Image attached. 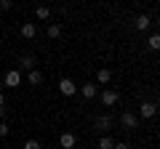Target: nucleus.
<instances>
[{"mask_svg":"<svg viewBox=\"0 0 160 149\" xmlns=\"http://www.w3.org/2000/svg\"><path fill=\"white\" fill-rule=\"evenodd\" d=\"M59 35H62V27L59 24H51L48 27V37H59Z\"/></svg>","mask_w":160,"mask_h":149,"instance_id":"17","label":"nucleus"},{"mask_svg":"<svg viewBox=\"0 0 160 149\" xmlns=\"http://www.w3.org/2000/svg\"><path fill=\"white\" fill-rule=\"evenodd\" d=\"M22 67H24V69H29V72L35 69V56H32V53H27V56H22Z\"/></svg>","mask_w":160,"mask_h":149,"instance_id":"13","label":"nucleus"},{"mask_svg":"<svg viewBox=\"0 0 160 149\" xmlns=\"http://www.w3.org/2000/svg\"><path fill=\"white\" fill-rule=\"evenodd\" d=\"M59 149H62V147H59Z\"/></svg>","mask_w":160,"mask_h":149,"instance_id":"23","label":"nucleus"},{"mask_svg":"<svg viewBox=\"0 0 160 149\" xmlns=\"http://www.w3.org/2000/svg\"><path fill=\"white\" fill-rule=\"evenodd\" d=\"M147 46L152 48V51H160V35H149V40H147Z\"/></svg>","mask_w":160,"mask_h":149,"instance_id":"15","label":"nucleus"},{"mask_svg":"<svg viewBox=\"0 0 160 149\" xmlns=\"http://www.w3.org/2000/svg\"><path fill=\"white\" fill-rule=\"evenodd\" d=\"M27 83H29V85H40V83H43V72H38V69H32V72L27 74Z\"/></svg>","mask_w":160,"mask_h":149,"instance_id":"9","label":"nucleus"},{"mask_svg":"<svg viewBox=\"0 0 160 149\" xmlns=\"http://www.w3.org/2000/svg\"><path fill=\"white\" fill-rule=\"evenodd\" d=\"M0 136H8V125L6 123H0Z\"/></svg>","mask_w":160,"mask_h":149,"instance_id":"20","label":"nucleus"},{"mask_svg":"<svg viewBox=\"0 0 160 149\" xmlns=\"http://www.w3.org/2000/svg\"><path fill=\"white\" fill-rule=\"evenodd\" d=\"M59 144H62V149H72L75 144H78V138H75V133H62Z\"/></svg>","mask_w":160,"mask_h":149,"instance_id":"7","label":"nucleus"},{"mask_svg":"<svg viewBox=\"0 0 160 149\" xmlns=\"http://www.w3.org/2000/svg\"><path fill=\"white\" fill-rule=\"evenodd\" d=\"M93 125H96V131H109V128H112V117H109V115H99L96 117V120H93Z\"/></svg>","mask_w":160,"mask_h":149,"instance_id":"4","label":"nucleus"},{"mask_svg":"<svg viewBox=\"0 0 160 149\" xmlns=\"http://www.w3.org/2000/svg\"><path fill=\"white\" fill-rule=\"evenodd\" d=\"M24 149H40V144H38V141H35V138H29V141H27V144H24Z\"/></svg>","mask_w":160,"mask_h":149,"instance_id":"18","label":"nucleus"},{"mask_svg":"<svg viewBox=\"0 0 160 149\" xmlns=\"http://www.w3.org/2000/svg\"><path fill=\"white\" fill-rule=\"evenodd\" d=\"M0 8H3V11H8V8H11V0H0Z\"/></svg>","mask_w":160,"mask_h":149,"instance_id":"19","label":"nucleus"},{"mask_svg":"<svg viewBox=\"0 0 160 149\" xmlns=\"http://www.w3.org/2000/svg\"><path fill=\"white\" fill-rule=\"evenodd\" d=\"M99 149H115V141L109 136H102L99 138Z\"/></svg>","mask_w":160,"mask_h":149,"instance_id":"14","label":"nucleus"},{"mask_svg":"<svg viewBox=\"0 0 160 149\" xmlns=\"http://www.w3.org/2000/svg\"><path fill=\"white\" fill-rule=\"evenodd\" d=\"M155 112H158V107H155L152 101H144L142 107H139V115L142 117H155Z\"/></svg>","mask_w":160,"mask_h":149,"instance_id":"6","label":"nucleus"},{"mask_svg":"<svg viewBox=\"0 0 160 149\" xmlns=\"http://www.w3.org/2000/svg\"><path fill=\"white\" fill-rule=\"evenodd\" d=\"M115 149H131V147H128L126 141H118V144H115Z\"/></svg>","mask_w":160,"mask_h":149,"instance_id":"21","label":"nucleus"},{"mask_svg":"<svg viewBox=\"0 0 160 149\" xmlns=\"http://www.w3.org/2000/svg\"><path fill=\"white\" fill-rule=\"evenodd\" d=\"M80 93H83L86 99H93V96H96V85H93V83H86V85L80 88Z\"/></svg>","mask_w":160,"mask_h":149,"instance_id":"11","label":"nucleus"},{"mask_svg":"<svg viewBox=\"0 0 160 149\" xmlns=\"http://www.w3.org/2000/svg\"><path fill=\"white\" fill-rule=\"evenodd\" d=\"M35 32H38V29H35V24H32V22L22 24V37H27V40H32V37H35Z\"/></svg>","mask_w":160,"mask_h":149,"instance_id":"8","label":"nucleus"},{"mask_svg":"<svg viewBox=\"0 0 160 149\" xmlns=\"http://www.w3.org/2000/svg\"><path fill=\"white\" fill-rule=\"evenodd\" d=\"M3 104H6V96H3V93H0V107H3Z\"/></svg>","mask_w":160,"mask_h":149,"instance_id":"22","label":"nucleus"},{"mask_svg":"<svg viewBox=\"0 0 160 149\" xmlns=\"http://www.w3.org/2000/svg\"><path fill=\"white\" fill-rule=\"evenodd\" d=\"M118 101H120V96H118V91H112V88L102 93V104H104V107H115Z\"/></svg>","mask_w":160,"mask_h":149,"instance_id":"3","label":"nucleus"},{"mask_svg":"<svg viewBox=\"0 0 160 149\" xmlns=\"http://www.w3.org/2000/svg\"><path fill=\"white\" fill-rule=\"evenodd\" d=\"M120 123H123L126 131H136L139 128V117L133 115V112H123V115H120Z\"/></svg>","mask_w":160,"mask_h":149,"instance_id":"1","label":"nucleus"},{"mask_svg":"<svg viewBox=\"0 0 160 149\" xmlns=\"http://www.w3.org/2000/svg\"><path fill=\"white\" fill-rule=\"evenodd\" d=\"M96 80L102 83V85H107V83L112 80V72H109V69H99V74H96Z\"/></svg>","mask_w":160,"mask_h":149,"instance_id":"12","label":"nucleus"},{"mask_svg":"<svg viewBox=\"0 0 160 149\" xmlns=\"http://www.w3.org/2000/svg\"><path fill=\"white\" fill-rule=\"evenodd\" d=\"M19 83H22V74H19L16 69H11V72H6V85H8V88H16Z\"/></svg>","mask_w":160,"mask_h":149,"instance_id":"5","label":"nucleus"},{"mask_svg":"<svg viewBox=\"0 0 160 149\" xmlns=\"http://www.w3.org/2000/svg\"><path fill=\"white\" fill-rule=\"evenodd\" d=\"M59 91L64 93V96H75V91H78V85H75L69 77H64V80H59Z\"/></svg>","mask_w":160,"mask_h":149,"instance_id":"2","label":"nucleus"},{"mask_svg":"<svg viewBox=\"0 0 160 149\" xmlns=\"http://www.w3.org/2000/svg\"><path fill=\"white\" fill-rule=\"evenodd\" d=\"M149 24H152V19H149L147 13H139V16H136V29H147Z\"/></svg>","mask_w":160,"mask_h":149,"instance_id":"10","label":"nucleus"},{"mask_svg":"<svg viewBox=\"0 0 160 149\" xmlns=\"http://www.w3.org/2000/svg\"><path fill=\"white\" fill-rule=\"evenodd\" d=\"M35 16H38V19H48V16H51V11H48L46 6H38V8H35Z\"/></svg>","mask_w":160,"mask_h":149,"instance_id":"16","label":"nucleus"}]
</instances>
